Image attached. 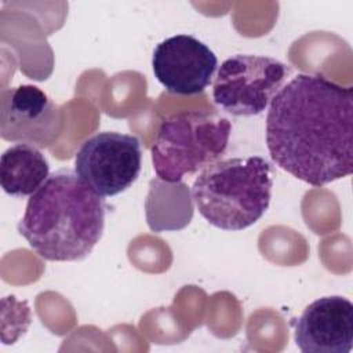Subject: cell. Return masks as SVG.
Returning a JSON list of instances; mask_svg holds the SVG:
<instances>
[{
    "label": "cell",
    "instance_id": "6da1fadb",
    "mask_svg": "<svg viewBox=\"0 0 353 353\" xmlns=\"http://www.w3.org/2000/svg\"><path fill=\"white\" fill-rule=\"evenodd\" d=\"M353 88L299 73L269 105L266 145L272 160L320 188L353 171Z\"/></svg>",
    "mask_w": 353,
    "mask_h": 353
},
{
    "label": "cell",
    "instance_id": "7a4b0ae2",
    "mask_svg": "<svg viewBox=\"0 0 353 353\" xmlns=\"http://www.w3.org/2000/svg\"><path fill=\"white\" fill-rule=\"evenodd\" d=\"M105 203L74 171L58 170L29 197L19 234L44 259L81 261L101 240Z\"/></svg>",
    "mask_w": 353,
    "mask_h": 353
},
{
    "label": "cell",
    "instance_id": "3957f363",
    "mask_svg": "<svg viewBox=\"0 0 353 353\" xmlns=\"http://www.w3.org/2000/svg\"><path fill=\"white\" fill-rule=\"evenodd\" d=\"M272 188V167L263 157H233L203 168L193 182L192 199L212 226L243 230L266 212Z\"/></svg>",
    "mask_w": 353,
    "mask_h": 353
},
{
    "label": "cell",
    "instance_id": "277c9868",
    "mask_svg": "<svg viewBox=\"0 0 353 353\" xmlns=\"http://www.w3.org/2000/svg\"><path fill=\"white\" fill-rule=\"evenodd\" d=\"M232 124L218 113L189 110L164 119L152 145L156 175L170 183L179 182L215 163L226 152Z\"/></svg>",
    "mask_w": 353,
    "mask_h": 353
},
{
    "label": "cell",
    "instance_id": "5b68a950",
    "mask_svg": "<svg viewBox=\"0 0 353 353\" xmlns=\"http://www.w3.org/2000/svg\"><path fill=\"white\" fill-rule=\"evenodd\" d=\"M288 73L290 68L279 59L236 54L216 70L214 102L233 116H256L270 105Z\"/></svg>",
    "mask_w": 353,
    "mask_h": 353
},
{
    "label": "cell",
    "instance_id": "8992f818",
    "mask_svg": "<svg viewBox=\"0 0 353 353\" xmlns=\"http://www.w3.org/2000/svg\"><path fill=\"white\" fill-rule=\"evenodd\" d=\"M139 139L130 134L103 131L84 141L74 157V172L97 194L116 196L139 176Z\"/></svg>",
    "mask_w": 353,
    "mask_h": 353
},
{
    "label": "cell",
    "instance_id": "52a82bcc",
    "mask_svg": "<svg viewBox=\"0 0 353 353\" xmlns=\"http://www.w3.org/2000/svg\"><path fill=\"white\" fill-rule=\"evenodd\" d=\"M62 128V113L39 87L21 84L6 88L0 97V134L11 142L46 148Z\"/></svg>",
    "mask_w": 353,
    "mask_h": 353
},
{
    "label": "cell",
    "instance_id": "ba28073f",
    "mask_svg": "<svg viewBox=\"0 0 353 353\" xmlns=\"http://www.w3.org/2000/svg\"><path fill=\"white\" fill-rule=\"evenodd\" d=\"M216 55L190 34H175L160 41L153 51L152 68L163 87L178 95L204 91L216 70Z\"/></svg>",
    "mask_w": 353,
    "mask_h": 353
},
{
    "label": "cell",
    "instance_id": "9c48e42d",
    "mask_svg": "<svg viewBox=\"0 0 353 353\" xmlns=\"http://www.w3.org/2000/svg\"><path fill=\"white\" fill-rule=\"evenodd\" d=\"M294 339L303 353H349L353 346V305L331 295L309 303L295 323Z\"/></svg>",
    "mask_w": 353,
    "mask_h": 353
},
{
    "label": "cell",
    "instance_id": "30bf717a",
    "mask_svg": "<svg viewBox=\"0 0 353 353\" xmlns=\"http://www.w3.org/2000/svg\"><path fill=\"white\" fill-rule=\"evenodd\" d=\"M50 165L44 154L33 145L17 143L0 159V182L7 194L32 196L50 176Z\"/></svg>",
    "mask_w": 353,
    "mask_h": 353
}]
</instances>
